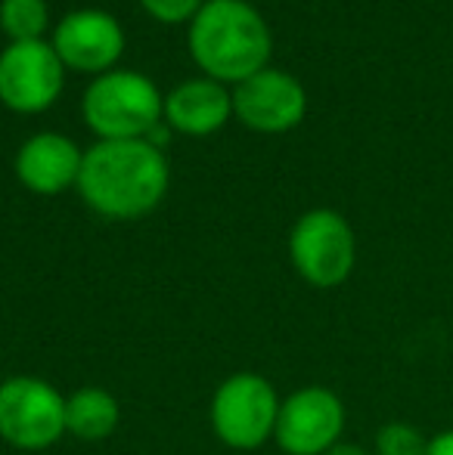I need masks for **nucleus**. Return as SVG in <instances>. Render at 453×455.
<instances>
[{"mask_svg":"<svg viewBox=\"0 0 453 455\" xmlns=\"http://www.w3.org/2000/svg\"><path fill=\"white\" fill-rule=\"evenodd\" d=\"M304 91L292 75L286 72H264L252 75L242 81L233 93V112L242 118V124L255 127V131H289L304 118Z\"/></svg>","mask_w":453,"mask_h":455,"instance_id":"1a4fd4ad","label":"nucleus"},{"mask_svg":"<svg viewBox=\"0 0 453 455\" xmlns=\"http://www.w3.org/2000/svg\"><path fill=\"white\" fill-rule=\"evenodd\" d=\"M78 192L100 217L137 220L168 192V162L146 140H103L81 162Z\"/></svg>","mask_w":453,"mask_h":455,"instance_id":"f257e3e1","label":"nucleus"},{"mask_svg":"<svg viewBox=\"0 0 453 455\" xmlns=\"http://www.w3.org/2000/svg\"><path fill=\"white\" fill-rule=\"evenodd\" d=\"M425 455H453V427L441 431L435 437H429V452Z\"/></svg>","mask_w":453,"mask_h":455,"instance_id":"f3484780","label":"nucleus"},{"mask_svg":"<svg viewBox=\"0 0 453 455\" xmlns=\"http://www.w3.org/2000/svg\"><path fill=\"white\" fill-rule=\"evenodd\" d=\"M53 50L66 66L78 72H103L125 50V35L109 12L78 10L60 22Z\"/></svg>","mask_w":453,"mask_h":455,"instance_id":"9d476101","label":"nucleus"},{"mask_svg":"<svg viewBox=\"0 0 453 455\" xmlns=\"http://www.w3.org/2000/svg\"><path fill=\"white\" fill-rule=\"evenodd\" d=\"M327 455H373V452L363 450L360 443H348V440H342V443H336Z\"/></svg>","mask_w":453,"mask_h":455,"instance_id":"a211bd4d","label":"nucleus"},{"mask_svg":"<svg viewBox=\"0 0 453 455\" xmlns=\"http://www.w3.org/2000/svg\"><path fill=\"white\" fill-rule=\"evenodd\" d=\"M66 437V396L37 375L0 381V440L19 452H44Z\"/></svg>","mask_w":453,"mask_h":455,"instance_id":"20e7f679","label":"nucleus"},{"mask_svg":"<svg viewBox=\"0 0 453 455\" xmlns=\"http://www.w3.org/2000/svg\"><path fill=\"white\" fill-rule=\"evenodd\" d=\"M376 455H425L429 452V437L410 421H388L379 427L373 443Z\"/></svg>","mask_w":453,"mask_h":455,"instance_id":"2eb2a0df","label":"nucleus"},{"mask_svg":"<svg viewBox=\"0 0 453 455\" xmlns=\"http://www.w3.org/2000/svg\"><path fill=\"white\" fill-rule=\"evenodd\" d=\"M81 162L85 156L75 149L72 140L60 137V133H37L19 149L16 174L22 186H28L37 196H56L78 183Z\"/></svg>","mask_w":453,"mask_h":455,"instance_id":"9b49d317","label":"nucleus"},{"mask_svg":"<svg viewBox=\"0 0 453 455\" xmlns=\"http://www.w3.org/2000/svg\"><path fill=\"white\" fill-rule=\"evenodd\" d=\"M344 403L336 390L311 384L283 396L273 443L286 455H327L342 443Z\"/></svg>","mask_w":453,"mask_h":455,"instance_id":"0eeeda50","label":"nucleus"},{"mask_svg":"<svg viewBox=\"0 0 453 455\" xmlns=\"http://www.w3.org/2000/svg\"><path fill=\"white\" fill-rule=\"evenodd\" d=\"M121 425V403L112 390L87 384L66 396V434L85 440V443H100L112 437Z\"/></svg>","mask_w":453,"mask_h":455,"instance_id":"ddd939ff","label":"nucleus"},{"mask_svg":"<svg viewBox=\"0 0 453 455\" xmlns=\"http://www.w3.org/2000/svg\"><path fill=\"white\" fill-rule=\"evenodd\" d=\"M158 22H183L196 12L199 0H140Z\"/></svg>","mask_w":453,"mask_h":455,"instance_id":"dca6fc26","label":"nucleus"},{"mask_svg":"<svg viewBox=\"0 0 453 455\" xmlns=\"http://www.w3.org/2000/svg\"><path fill=\"white\" fill-rule=\"evenodd\" d=\"M230 108H233V100L221 84H214V81H187L168 96L165 115H168V121L177 131L202 137V133H212L224 124Z\"/></svg>","mask_w":453,"mask_h":455,"instance_id":"f8f14e48","label":"nucleus"},{"mask_svg":"<svg viewBox=\"0 0 453 455\" xmlns=\"http://www.w3.org/2000/svg\"><path fill=\"white\" fill-rule=\"evenodd\" d=\"M283 396L258 371H233L214 387L208 421L212 434L236 452H255L277 434Z\"/></svg>","mask_w":453,"mask_h":455,"instance_id":"7ed1b4c3","label":"nucleus"},{"mask_svg":"<svg viewBox=\"0 0 453 455\" xmlns=\"http://www.w3.org/2000/svg\"><path fill=\"white\" fill-rule=\"evenodd\" d=\"M0 28L12 41H41V31L47 28V4L44 0H4Z\"/></svg>","mask_w":453,"mask_h":455,"instance_id":"4468645a","label":"nucleus"},{"mask_svg":"<svg viewBox=\"0 0 453 455\" xmlns=\"http://www.w3.org/2000/svg\"><path fill=\"white\" fill-rule=\"evenodd\" d=\"M162 115L152 81L137 72L100 75L85 93V118L103 140H140Z\"/></svg>","mask_w":453,"mask_h":455,"instance_id":"423d86ee","label":"nucleus"},{"mask_svg":"<svg viewBox=\"0 0 453 455\" xmlns=\"http://www.w3.org/2000/svg\"><path fill=\"white\" fill-rule=\"evenodd\" d=\"M289 258L295 273L311 288H339L357 264L354 229L339 211L317 208L298 217L289 235Z\"/></svg>","mask_w":453,"mask_h":455,"instance_id":"39448f33","label":"nucleus"},{"mask_svg":"<svg viewBox=\"0 0 453 455\" xmlns=\"http://www.w3.org/2000/svg\"><path fill=\"white\" fill-rule=\"evenodd\" d=\"M62 91V60L44 41H12L0 53V100L16 112H41Z\"/></svg>","mask_w":453,"mask_h":455,"instance_id":"6e6552de","label":"nucleus"},{"mask_svg":"<svg viewBox=\"0 0 453 455\" xmlns=\"http://www.w3.org/2000/svg\"><path fill=\"white\" fill-rule=\"evenodd\" d=\"M193 60L218 81H248L271 60V31L246 0H208L190 28Z\"/></svg>","mask_w":453,"mask_h":455,"instance_id":"f03ea898","label":"nucleus"}]
</instances>
